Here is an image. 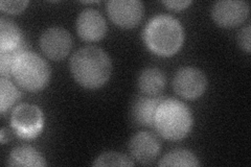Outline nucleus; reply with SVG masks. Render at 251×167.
I'll return each instance as SVG.
<instances>
[{
  "mask_svg": "<svg viewBox=\"0 0 251 167\" xmlns=\"http://www.w3.org/2000/svg\"><path fill=\"white\" fill-rule=\"evenodd\" d=\"M109 55L96 46H87L75 52L70 60V71L75 81L87 89L104 86L111 75Z\"/></svg>",
  "mask_w": 251,
  "mask_h": 167,
  "instance_id": "obj_1",
  "label": "nucleus"
},
{
  "mask_svg": "<svg viewBox=\"0 0 251 167\" xmlns=\"http://www.w3.org/2000/svg\"><path fill=\"white\" fill-rule=\"evenodd\" d=\"M144 38L149 49L158 55L168 57L180 49L184 34L180 22L174 17L158 15L148 23Z\"/></svg>",
  "mask_w": 251,
  "mask_h": 167,
  "instance_id": "obj_2",
  "label": "nucleus"
},
{
  "mask_svg": "<svg viewBox=\"0 0 251 167\" xmlns=\"http://www.w3.org/2000/svg\"><path fill=\"white\" fill-rule=\"evenodd\" d=\"M192 113L183 102L174 98H164L156 110L154 128L168 140H180L190 133Z\"/></svg>",
  "mask_w": 251,
  "mask_h": 167,
  "instance_id": "obj_3",
  "label": "nucleus"
},
{
  "mask_svg": "<svg viewBox=\"0 0 251 167\" xmlns=\"http://www.w3.org/2000/svg\"><path fill=\"white\" fill-rule=\"evenodd\" d=\"M12 75L23 89L35 92L43 89L49 83L50 69L40 55L25 51L15 59Z\"/></svg>",
  "mask_w": 251,
  "mask_h": 167,
  "instance_id": "obj_4",
  "label": "nucleus"
},
{
  "mask_svg": "<svg viewBox=\"0 0 251 167\" xmlns=\"http://www.w3.org/2000/svg\"><path fill=\"white\" fill-rule=\"evenodd\" d=\"M11 122L20 137L33 138L42 130L43 113L37 106L22 103L13 111Z\"/></svg>",
  "mask_w": 251,
  "mask_h": 167,
  "instance_id": "obj_5",
  "label": "nucleus"
},
{
  "mask_svg": "<svg viewBox=\"0 0 251 167\" xmlns=\"http://www.w3.org/2000/svg\"><path fill=\"white\" fill-rule=\"evenodd\" d=\"M206 86V76L201 70L194 67L179 69L173 81L175 92L185 99L198 98L205 91Z\"/></svg>",
  "mask_w": 251,
  "mask_h": 167,
  "instance_id": "obj_6",
  "label": "nucleus"
},
{
  "mask_svg": "<svg viewBox=\"0 0 251 167\" xmlns=\"http://www.w3.org/2000/svg\"><path fill=\"white\" fill-rule=\"evenodd\" d=\"M107 13L117 26L132 28L143 19L144 5L138 0H112L107 2Z\"/></svg>",
  "mask_w": 251,
  "mask_h": 167,
  "instance_id": "obj_7",
  "label": "nucleus"
},
{
  "mask_svg": "<svg viewBox=\"0 0 251 167\" xmlns=\"http://www.w3.org/2000/svg\"><path fill=\"white\" fill-rule=\"evenodd\" d=\"M249 14V4L240 0H221L215 3L211 15L215 22L222 27L240 25Z\"/></svg>",
  "mask_w": 251,
  "mask_h": 167,
  "instance_id": "obj_8",
  "label": "nucleus"
},
{
  "mask_svg": "<svg viewBox=\"0 0 251 167\" xmlns=\"http://www.w3.org/2000/svg\"><path fill=\"white\" fill-rule=\"evenodd\" d=\"M73 45L72 36L62 27H50L40 37V47L47 58L53 61L63 60Z\"/></svg>",
  "mask_w": 251,
  "mask_h": 167,
  "instance_id": "obj_9",
  "label": "nucleus"
},
{
  "mask_svg": "<svg viewBox=\"0 0 251 167\" xmlns=\"http://www.w3.org/2000/svg\"><path fill=\"white\" fill-rule=\"evenodd\" d=\"M160 141L154 134L139 132L130 140L129 148L132 157L144 165L151 164L160 153Z\"/></svg>",
  "mask_w": 251,
  "mask_h": 167,
  "instance_id": "obj_10",
  "label": "nucleus"
},
{
  "mask_svg": "<svg viewBox=\"0 0 251 167\" xmlns=\"http://www.w3.org/2000/svg\"><path fill=\"white\" fill-rule=\"evenodd\" d=\"M76 31L84 41H99L107 31V24L103 15L92 9L83 11L76 19Z\"/></svg>",
  "mask_w": 251,
  "mask_h": 167,
  "instance_id": "obj_11",
  "label": "nucleus"
},
{
  "mask_svg": "<svg viewBox=\"0 0 251 167\" xmlns=\"http://www.w3.org/2000/svg\"><path fill=\"white\" fill-rule=\"evenodd\" d=\"M164 97L159 96H149V95H138L133 100L130 110V117L133 123L137 126H147L151 128L154 126V117L156 110L159 103Z\"/></svg>",
  "mask_w": 251,
  "mask_h": 167,
  "instance_id": "obj_12",
  "label": "nucleus"
},
{
  "mask_svg": "<svg viewBox=\"0 0 251 167\" xmlns=\"http://www.w3.org/2000/svg\"><path fill=\"white\" fill-rule=\"evenodd\" d=\"M26 50V44L19 26L11 20H0V52L20 54Z\"/></svg>",
  "mask_w": 251,
  "mask_h": 167,
  "instance_id": "obj_13",
  "label": "nucleus"
},
{
  "mask_svg": "<svg viewBox=\"0 0 251 167\" xmlns=\"http://www.w3.org/2000/svg\"><path fill=\"white\" fill-rule=\"evenodd\" d=\"M166 86V77L162 71L150 67L141 71L138 77V87L140 91L149 96L159 95Z\"/></svg>",
  "mask_w": 251,
  "mask_h": 167,
  "instance_id": "obj_14",
  "label": "nucleus"
},
{
  "mask_svg": "<svg viewBox=\"0 0 251 167\" xmlns=\"http://www.w3.org/2000/svg\"><path fill=\"white\" fill-rule=\"evenodd\" d=\"M11 166H46L45 159L31 146H18L13 149L9 158Z\"/></svg>",
  "mask_w": 251,
  "mask_h": 167,
  "instance_id": "obj_15",
  "label": "nucleus"
},
{
  "mask_svg": "<svg viewBox=\"0 0 251 167\" xmlns=\"http://www.w3.org/2000/svg\"><path fill=\"white\" fill-rule=\"evenodd\" d=\"M197 157L185 149H176L164 156L159 166H199Z\"/></svg>",
  "mask_w": 251,
  "mask_h": 167,
  "instance_id": "obj_16",
  "label": "nucleus"
},
{
  "mask_svg": "<svg viewBox=\"0 0 251 167\" xmlns=\"http://www.w3.org/2000/svg\"><path fill=\"white\" fill-rule=\"evenodd\" d=\"M20 97V92L16 88L9 78L1 77L0 79V111L4 113Z\"/></svg>",
  "mask_w": 251,
  "mask_h": 167,
  "instance_id": "obj_17",
  "label": "nucleus"
},
{
  "mask_svg": "<svg viewBox=\"0 0 251 167\" xmlns=\"http://www.w3.org/2000/svg\"><path fill=\"white\" fill-rule=\"evenodd\" d=\"M133 162L130 158L121 153L115 152H108L105 154H101L99 156L96 161L93 163V166L100 167V166H133Z\"/></svg>",
  "mask_w": 251,
  "mask_h": 167,
  "instance_id": "obj_18",
  "label": "nucleus"
},
{
  "mask_svg": "<svg viewBox=\"0 0 251 167\" xmlns=\"http://www.w3.org/2000/svg\"><path fill=\"white\" fill-rule=\"evenodd\" d=\"M28 1H23V0H18V1H1L0 2V9L10 14H18L25 10Z\"/></svg>",
  "mask_w": 251,
  "mask_h": 167,
  "instance_id": "obj_19",
  "label": "nucleus"
},
{
  "mask_svg": "<svg viewBox=\"0 0 251 167\" xmlns=\"http://www.w3.org/2000/svg\"><path fill=\"white\" fill-rule=\"evenodd\" d=\"M250 34H251V27L250 25H247L246 27L240 30L239 36H238V42L241 46V48L248 53L250 52V44H251Z\"/></svg>",
  "mask_w": 251,
  "mask_h": 167,
  "instance_id": "obj_20",
  "label": "nucleus"
},
{
  "mask_svg": "<svg viewBox=\"0 0 251 167\" xmlns=\"http://www.w3.org/2000/svg\"><path fill=\"white\" fill-rule=\"evenodd\" d=\"M164 5L168 6L170 10H174V11H181L183 9H185L186 6L190 5L192 2L188 1V0H177V1H175V0H168V1H163L162 2Z\"/></svg>",
  "mask_w": 251,
  "mask_h": 167,
  "instance_id": "obj_21",
  "label": "nucleus"
}]
</instances>
